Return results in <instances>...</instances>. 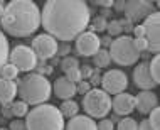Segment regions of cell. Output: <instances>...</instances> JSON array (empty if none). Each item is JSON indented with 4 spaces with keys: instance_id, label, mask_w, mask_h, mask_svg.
I'll return each mask as SVG.
<instances>
[{
    "instance_id": "74e56055",
    "label": "cell",
    "mask_w": 160,
    "mask_h": 130,
    "mask_svg": "<svg viewBox=\"0 0 160 130\" xmlns=\"http://www.w3.org/2000/svg\"><path fill=\"white\" fill-rule=\"evenodd\" d=\"M8 130H25V123L22 120H12L10 125H8Z\"/></svg>"
},
{
    "instance_id": "6da1fadb",
    "label": "cell",
    "mask_w": 160,
    "mask_h": 130,
    "mask_svg": "<svg viewBox=\"0 0 160 130\" xmlns=\"http://www.w3.org/2000/svg\"><path fill=\"white\" fill-rule=\"evenodd\" d=\"M89 20L91 12L83 0H47L41 14L46 34L62 42H69L83 34Z\"/></svg>"
},
{
    "instance_id": "e0dca14e",
    "label": "cell",
    "mask_w": 160,
    "mask_h": 130,
    "mask_svg": "<svg viewBox=\"0 0 160 130\" xmlns=\"http://www.w3.org/2000/svg\"><path fill=\"white\" fill-rule=\"evenodd\" d=\"M66 130H98L96 122L93 118H89L88 115H76L72 118H69L68 123H64Z\"/></svg>"
},
{
    "instance_id": "44dd1931",
    "label": "cell",
    "mask_w": 160,
    "mask_h": 130,
    "mask_svg": "<svg viewBox=\"0 0 160 130\" xmlns=\"http://www.w3.org/2000/svg\"><path fill=\"white\" fill-rule=\"evenodd\" d=\"M110 61H111V58H110V53H108L106 49H99L98 53L93 56V63H94V66H96V68L110 66Z\"/></svg>"
},
{
    "instance_id": "d4e9b609",
    "label": "cell",
    "mask_w": 160,
    "mask_h": 130,
    "mask_svg": "<svg viewBox=\"0 0 160 130\" xmlns=\"http://www.w3.org/2000/svg\"><path fill=\"white\" fill-rule=\"evenodd\" d=\"M116 130H138V123H137V120L132 118V117H123L118 122Z\"/></svg>"
},
{
    "instance_id": "60d3db41",
    "label": "cell",
    "mask_w": 160,
    "mask_h": 130,
    "mask_svg": "<svg viewBox=\"0 0 160 130\" xmlns=\"http://www.w3.org/2000/svg\"><path fill=\"white\" fill-rule=\"evenodd\" d=\"M96 5L99 7H105V8H110V7H113V0H96Z\"/></svg>"
},
{
    "instance_id": "d590c367",
    "label": "cell",
    "mask_w": 160,
    "mask_h": 130,
    "mask_svg": "<svg viewBox=\"0 0 160 130\" xmlns=\"http://www.w3.org/2000/svg\"><path fill=\"white\" fill-rule=\"evenodd\" d=\"M89 85H101V75H99V71L98 69H93V73H91V76H89V81H88Z\"/></svg>"
},
{
    "instance_id": "836d02e7",
    "label": "cell",
    "mask_w": 160,
    "mask_h": 130,
    "mask_svg": "<svg viewBox=\"0 0 160 130\" xmlns=\"http://www.w3.org/2000/svg\"><path fill=\"white\" fill-rule=\"evenodd\" d=\"M69 53H71V46H69L68 42H64V44H61V46L58 44V51H56V54L62 56V58H68Z\"/></svg>"
},
{
    "instance_id": "484cf974",
    "label": "cell",
    "mask_w": 160,
    "mask_h": 130,
    "mask_svg": "<svg viewBox=\"0 0 160 130\" xmlns=\"http://www.w3.org/2000/svg\"><path fill=\"white\" fill-rule=\"evenodd\" d=\"M106 31H108V36L110 37H120V34L123 32L122 25H120V20H111V22L106 24Z\"/></svg>"
},
{
    "instance_id": "ab89813d",
    "label": "cell",
    "mask_w": 160,
    "mask_h": 130,
    "mask_svg": "<svg viewBox=\"0 0 160 130\" xmlns=\"http://www.w3.org/2000/svg\"><path fill=\"white\" fill-rule=\"evenodd\" d=\"M138 130H153V127L148 123V120H142V122H138Z\"/></svg>"
},
{
    "instance_id": "9a60e30c",
    "label": "cell",
    "mask_w": 160,
    "mask_h": 130,
    "mask_svg": "<svg viewBox=\"0 0 160 130\" xmlns=\"http://www.w3.org/2000/svg\"><path fill=\"white\" fill-rule=\"evenodd\" d=\"M158 107V98L153 91H140L135 96V108L142 115H148Z\"/></svg>"
},
{
    "instance_id": "d6a6232c",
    "label": "cell",
    "mask_w": 160,
    "mask_h": 130,
    "mask_svg": "<svg viewBox=\"0 0 160 130\" xmlns=\"http://www.w3.org/2000/svg\"><path fill=\"white\" fill-rule=\"evenodd\" d=\"M96 128L98 130H113L115 125H113V122H111L110 118H101V120H99V123L96 125Z\"/></svg>"
},
{
    "instance_id": "8992f818",
    "label": "cell",
    "mask_w": 160,
    "mask_h": 130,
    "mask_svg": "<svg viewBox=\"0 0 160 130\" xmlns=\"http://www.w3.org/2000/svg\"><path fill=\"white\" fill-rule=\"evenodd\" d=\"M83 110L89 118H106L111 110V98L99 88H91L83 96Z\"/></svg>"
},
{
    "instance_id": "1f68e13d",
    "label": "cell",
    "mask_w": 160,
    "mask_h": 130,
    "mask_svg": "<svg viewBox=\"0 0 160 130\" xmlns=\"http://www.w3.org/2000/svg\"><path fill=\"white\" fill-rule=\"evenodd\" d=\"M133 44H135V49L138 51V53H143V51L148 49V44H147V41L143 37H138V39H133Z\"/></svg>"
},
{
    "instance_id": "52a82bcc",
    "label": "cell",
    "mask_w": 160,
    "mask_h": 130,
    "mask_svg": "<svg viewBox=\"0 0 160 130\" xmlns=\"http://www.w3.org/2000/svg\"><path fill=\"white\" fill-rule=\"evenodd\" d=\"M8 63L19 69V73L20 71L29 73L32 69H36L37 58L29 46L20 44V46H15L14 49H10V53H8Z\"/></svg>"
},
{
    "instance_id": "8fae6325",
    "label": "cell",
    "mask_w": 160,
    "mask_h": 130,
    "mask_svg": "<svg viewBox=\"0 0 160 130\" xmlns=\"http://www.w3.org/2000/svg\"><path fill=\"white\" fill-rule=\"evenodd\" d=\"M37 59H42V61H47V59L54 58L56 51H58V41L54 37H51L49 34H39V36L34 37L32 41V47Z\"/></svg>"
},
{
    "instance_id": "7bdbcfd3",
    "label": "cell",
    "mask_w": 160,
    "mask_h": 130,
    "mask_svg": "<svg viewBox=\"0 0 160 130\" xmlns=\"http://www.w3.org/2000/svg\"><path fill=\"white\" fill-rule=\"evenodd\" d=\"M110 44H111V37L110 36L99 37V46H110Z\"/></svg>"
},
{
    "instance_id": "ffe728a7",
    "label": "cell",
    "mask_w": 160,
    "mask_h": 130,
    "mask_svg": "<svg viewBox=\"0 0 160 130\" xmlns=\"http://www.w3.org/2000/svg\"><path fill=\"white\" fill-rule=\"evenodd\" d=\"M8 53H10V47H8V41L7 36L0 31V69L3 68V64H7L8 61Z\"/></svg>"
},
{
    "instance_id": "4316f807",
    "label": "cell",
    "mask_w": 160,
    "mask_h": 130,
    "mask_svg": "<svg viewBox=\"0 0 160 130\" xmlns=\"http://www.w3.org/2000/svg\"><path fill=\"white\" fill-rule=\"evenodd\" d=\"M72 68H79V61H78L76 58H71V56H68V58H62V61H61V69L64 73L69 71V69H72Z\"/></svg>"
},
{
    "instance_id": "83f0119b",
    "label": "cell",
    "mask_w": 160,
    "mask_h": 130,
    "mask_svg": "<svg viewBox=\"0 0 160 130\" xmlns=\"http://www.w3.org/2000/svg\"><path fill=\"white\" fill-rule=\"evenodd\" d=\"M148 115H150V118H147V120H148V123L153 127V130H160V108L157 107L155 110L150 112Z\"/></svg>"
},
{
    "instance_id": "277c9868",
    "label": "cell",
    "mask_w": 160,
    "mask_h": 130,
    "mask_svg": "<svg viewBox=\"0 0 160 130\" xmlns=\"http://www.w3.org/2000/svg\"><path fill=\"white\" fill-rule=\"evenodd\" d=\"M25 130H64V118L59 108L49 103L34 107L25 115Z\"/></svg>"
},
{
    "instance_id": "4fadbf2b",
    "label": "cell",
    "mask_w": 160,
    "mask_h": 130,
    "mask_svg": "<svg viewBox=\"0 0 160 130\" xmlns=\"http://www.w3.org/2000/svg\"><path fill=\"white\" fill-rule=\"evenodd\" d=\"M133 81H135V85L142 90V91H152L155 86H157L152 75H150L148 63H145V61L137 64L135 71H133Z\"/></svg>"
},
{
    "instance_id": "f6af8a7d",
    "label": "cell",
    "mask_w": 160,
    "mask_h": 130,
    "mask_svg": "<svg viewBox=\"0 0 160 130\" xmlns=\"http://www.w3.org/2000/svg\"><path fill=\"white\" fill-rule=\"evenodd\" d=\"M0 130H8V128H2V127H0Z\"/></svg>"
},
{
    "instance_id": "7c38bea8",
    "label": "cell",
    "mask_w": 160,
    "mask_h": 130,
    "mask_svg": "<svg viewBox=\"0 0 160 130\" xmlns=\"http://www.w3.org/2000/svg\"><path fill=\"white\" fill-rule=\"evenodd\" d=\"M99 37L96 32L86 31L76 37V53L79 56H94L99 51Z\"/></svg>"
},
{
    "instance_id": "f35d334b",
    "label": "cell",
    "mask_w": 160,
    "mask_h": 130,
    "mask_svg": "<svg viewBox=\"0 0 160 130\" xmlns=\"http://www.w3.org/2000/svg\"><path fill=\"white\" fill-rule=\"evenodd\" d=\"M132 32H133V39H138V37H143V27H142V24H135L132 27Z\"/></svg>"
},
{
    "instance_id": "b9f144b4",
    "label": "cell",
    "mask_w": 160,
    "mask_h": 130,
    "mask_svg": "<svg viewBox=\"0 0 160 130\" xmlns=\"http://www.w3.org/2000/svg\"><path fill=\"white\" fill-rule=\"evenodd\" d=\"M113 8L116 12H123L125 10V2L123 0H116V2H113Z\"/></svg>"
},
{
    "instance_id": "7402d4cb",
    "label": "cell",
    "mask_w": 160,
    "mask_h": 130,
    "mask_svg": "<svg viewBox=\"0 0 160 130\" xmlns=\"http://www.w3.org/2000/svg\"><path fill=\"white\" fill-rule=\"evenodd\" d=\"M29 113V105L24 101H12L10 103V115H15V117H25Z\"/></svg>"
},
{
    "instance_id": "ba28073f",
    "label": "cell",
    "mask_w": 160,
    "mask_h": 130,
    "mask_svg": "<svg viewBox=\"0 0 160 130\" xmlns=\"http://www.w3.org/2000/svg\"><path fill=\"white\" fill-rule=\"evenodd\" d=\"M142 27H143V39L148 44L147 51L157 54L160 49V14H158V10H155L148 17H145Z\"/></svg>"
},
{
    "instance_id": "2e32d148",
    "label": "cell",
    "mask_w": 160,
    "mask_h": 130,
    "mask_svg": "<svg viewBox=\"0 0 160 130\" xmlns=\"http://www.w3.org/2000/svg\"><path fill=\"white\" fill-rule=\"evenodd\" d=\"M52 90H54L56 96L61 98L62 101H66V100H71V98L76 95V85L71 83V81H69L66 76L58 78V80L54 81V85H52Z\"/></svg>"
},
{
    "instance_id": "4dcf8cb0",
    "label": "cell",
    "mask_w": 160,
    "mask_h": 130,
    "mask_svg": "<svg viewBox=\"0 0 160 130\" xmlns=\"http://www.w3.org/2000/svg\"><path fill=\"white\" fill-rule=\"evenodd\" d=\"M91 90V85L88 83V81H84V80H81V81H78L76 83V93H79V95H84Z\"/></svg>"
},
{
    "instance_id": "7a4b0ae2",
    "label": "cell",
    "mask_w": 160,
    "mask_h": 130,
    "mask_svg": "<svg viewBox=\"0 0 160 130\" xmlns=\"http://www.w3.org/2000/svg\"><path fill=\"white\" fill-rule=\"evenodd\" d=\"M0 22L8 36L29 37L41 25V8L32 0H12L3 8Z\"/></svg>"
},
{
    "instance_id": "5b68a950",
    "label": "cell",
    "mask_w": 160,
    "mask_h": 130,
    "mask_svg": "<svg viewBox=\"0 0 160 130\" xmlns=\"http://www.w3.org/2000/svg\"><path fill=\"white\" fill-rule=\"evenodd\" d=\"M110 58L120 66H132L140 59V53L135 49L133 37L130 36H120L111 41L110 44Z\"/></svg>"
},
{
    "instance_id": "f546056e",
    "label": "cell",
    "mask_w": 160,
    "mask_h": 130,
    "mask_svg": "<svg viewBox=\"0 0 160 130\" xmlns=\"http://www.w3.org/2000/svg\"><path fill=\"white\" fill-rule=\"evenodd\" d=\"M66 75V78L71 83H78V81H81V75H79V68H72V69H69V71H66L64 73Z\"/></svg>"
},
{
    "instance_id": "8d00e7d4",
    "label": "cell",
    "mask_w": 160,
    "mask_h": 130,
    "mask_svg": "<svg viewBox=\"0 0 160 130\" xmlns=\"http://www.w3.org/2000/svg\"><path fill=\"white\" fill-rule=\"evenodd\" d=\"M36 69H37V75H41V76H47V75H51V73H52V68L46 66V64H37Z\"/></svg>"
},
{
    "instance_id": "3957f363",
    "label": "cell",
    "mask_w": 160,
    "mask_h": 130,
    "mask_svg": "<svg viewBox=\"0 0 160 130\" xmlns=\"http://www.w3.org/2000/svg\"><path fill=\"white\" fill-rule=\"evenodd\" d=\"M51 93H52V85L46 76H41L37 73H27L17 83V95L20 101L32 107L46 103L51 98Z\"/></svg>"
},
{
    "instance_id": "ee69618b",
    "label": "cell",
    "mask_w": 160,
    "mask_h": 130,
    "mask_svg": "<svg viewBox=\"0 0 160 130\" xmlns=\"http://www.w3.org/2000/svg\"><path fill=\"white\" fill-rule=\"evenodd\" d=\"M3 8H5V5H3V2L0 0V17L3 15Z\"/></svg>"
},
{
    "instance_id": "d6986e66",
    "label": "cell",
    "mask_w": 160,
    "mask_h": 130,
    "mask_svg": "<svg viewBox=\"0 0 160 130\" xmlns=\"http://www.w3.org/2000/svg\"><path fill=\"white\" fill-rule=\"evenodd\" d=\"M59 112H61L62 118H72V117L79 115L78 113V112H79V105H78L74 100H66V101L61 103Z\"/></svg>"
},
{
    "instance_id": "ac0fdd59",
    "label": "cell",
    "mask_w": 160,
    "mask_h": 130,
    "mask_svg": "<svg viewBox=\"0 0 160 130\" xmlns=\"http://www.w3.org/2000/svg\"><path fill=\"white\" fill-rule=\"evenodd\" d=\"M17 95V85L15 81H8L0 78V103L2 105H10Z\"/></svg>"
},
{
    "instance_id": "e575fe53",
    "label": "cell",
    "mask_w": 160,
    "mask_h": 130,
    "mask_svg": "<svg viewBox=\"0 0 160 130\" xmlns=\"http://www.w3.org/2000/svg\"><path fill=\"white\" fill-rule=\"evenodd\" d=\"M91 73H93V68L91 66H88V64H84V66H81L79 68V75H81V80H88L89 76H91Z\"/></svg>"
},
{
    "instance_id": "f1b7e54d",
    "label": "cell",
    "mask_w": 160,
    "mask_h": 130,
    "mask_svg": "<svg viewBox=\"0 0 160 130\" xmlns=\"http://www.w3.org/2000/svg\"><path fill=\"white\" fill-rule=\"evenodd\" d=\"M106 19L103 15H98V17H94V20H93V25H91V32H99V31H106Z\"/></svg>"
},
{
    "instance_id": "cb8c5ba5",
    "label": "cell",
    "mask_w": 160,
    "mask_h": 130,
    "mask_svg": "<svg viewBox=\"0 0 160 130\" xmlns=\"http://www.w3.org/2000/svg\"><path fill=\"white\" fill-rule=\"evenodd\" d=\"M148 68H150V75H152L153 81L155 83H160V58L158 56H155L152 61L148 63Z\"/></svg>"
},
{
    "instance_id": "5bb4252c",
    "label": "cell",
    "mask_w": 160,
    "mask_h": 130,
    "mask_svg": "<svg viewBox=\"0 0 160 130\" xmlns=\"http://www.w3.org/2000/svg\"><path fill=\"white\" fill-rule=\"evenodd\" d=\"M111 110L115 112L116 115H123V117H128L135 110V96L130 93H120V95H115V98L111 100Z\"/></svg>"
},
{
    "instance_id": "30bf717a",
    "label": "cell",
    "mask_w": 160,
    "mask_h": 130,
    "mask_svg": "<svg viewBox=\"0 0 160 130\" xmlns=\"http://www.w3.org/2000/svg\"><path fill=\"white\" fill-rule=\"evenodd\" d=\"M123 12L130 24H138L152 12H155V5L152 2H147V0H130V2H125Z\"/></svg>"
},
{
    "instance_id": "603a6c76",
    "label": "cell",
    "mask_w": 160,
    "mask_h": 130,
    "mask_svg": "<svg viewBox=\"0 0 160 130\" xmlns=\"http://www.w3.org/2000/svg\"><path fill=\"white\" fill-rule=\"evenodd\" d=\"M17 75H19V69H17L15 66H12L10 63L3 64V68L0 69V78L2 80H8V81H14Z\"/></svg>"
},
{
    "instance_id": "9c48e42d",
    "label": "cell",
    "mask_w": 160,
    "mask_h": 130,
    "mask_svg": "<svg viewBox=\"0 0 160 130\" xmlns=\"http://www.w3.org/2000/svg\"><path fill=\"white\" fill-rule=\"evenodd\" d=\"M101 90L108 95H120L127 90L128 76L120 69H110L105 75H101Z\"/></svg>"
}]
</instances>
